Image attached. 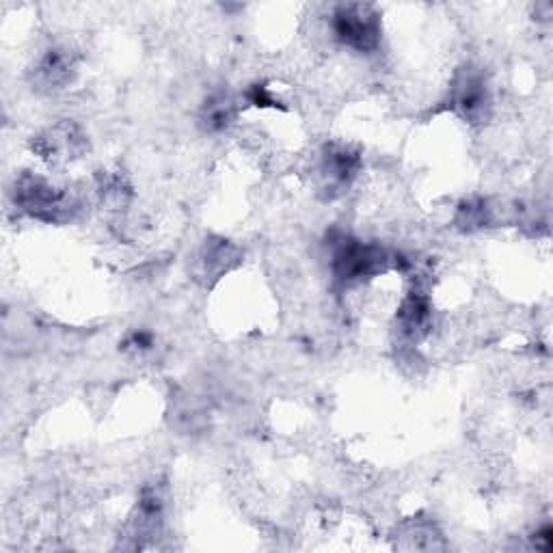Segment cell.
<instances>
[{
	"label": "cell",
	"mask_w": 553,
	"mask_h": 553,
	"mask_svg": "<svg viewBox=\"0 0 553 553\" xmlns=\"http://www.w3.org/2000/svg\"><path fill=\"white\" fill-rule=\"evenodd\" d=\"M331 29L337 42L359 52H370L381 42L379 13L370 5H340L333 11Z\"/></svg>",
	"instance_id": "1"
},
{
	"label": "cell",
	"mask_w": 553,
	"mask_h": 553,
	"mask_svg": "<svg viewBox=\"0 0 553 553\" xmlns=\"http://www.w3.org/2000/svg\"><path fill=\"white\" fill-rule=\"evenodd\" d=\"M16 204L31 217L42 221H57L61 214L72 210L70 197L46 180L33 178V175H24L16 184Z\"/></svg>",
	"instance_id": "2"
},
{
	"label": "cell",
	"mask_w": 553,
	"mask_h": 553,
	"mask_svg": "<svg viewBox=\"0 0 553 553\" xmlns=\"http://www.w3.org/2000/svg\"><path fill=\"white\" fill-rule=\"evenodd\" d=\"M452 104L456 111H461L467 119H478L489 109L491 98L489 89L478 74H467L458 78L456 87L452 89Z\"/></svg>",
	"instance_id": "3"
},
{
	"label": "cell",
	"mask_w": 553,
	"mask_h": 553,
	"mask_svg": "<svg viewBox=\"0 0 553 553\" xmlns=\"http://www.w3.org/2000/svg\"><path fill=\"white\" fill-rule=\"evenodd\" d=\"M74 74V59L67 50H50L35 67V80L46 89H61Z\"/></svg>",
	"instance_id": "4"
},
{
	"label": "cell",
	"mask_w": 553,
	"mask_h": 553,
	"mask_svg": "<svg viewBox=\"0 0 553 553\" xmlns=\"http://www.w3.org/2000/svg\"><path fill=\"white\" fill-rule=\"evenodd\" d=\"M359 169V156L350 152L348 147H329L325 158H322V175L329 186L340 188L353 182Z\"/></svg>",
	"instance_id": "5"
},
{
	"label": "cell",
	"mask_w": 553,
	"mask_h": 553,
	"mask_svg": "<svg viewBox=\"0 0 553 553\" xmlns=\"http://www.w3.org/2000/svg\"><path fill=\"white\" fill-rule=\"evenodd\" d=\"M234 119V104L227 96H214L206 102L204 111H201V121H204L206 130L219 132L229 126Z\"/></svg>",
	"instance_id": "6"
}]
</instances>
